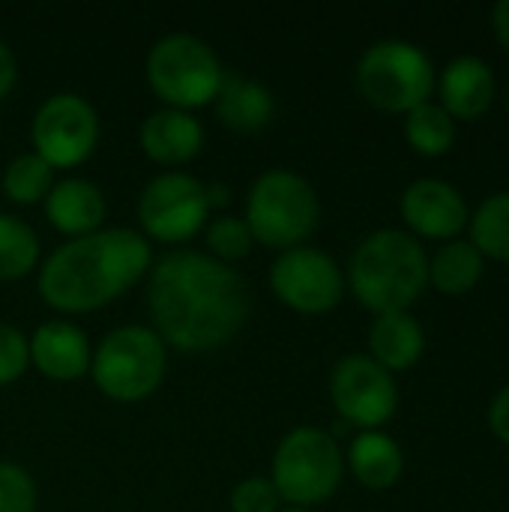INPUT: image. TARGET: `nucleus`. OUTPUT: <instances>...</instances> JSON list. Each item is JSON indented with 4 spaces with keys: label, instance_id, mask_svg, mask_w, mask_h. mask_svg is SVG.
<instances>
[{
    "label": "nucleus",
    "instance_id": "1",
    "mask_svg": "<svg viewBox=\"0 0 509 512\" xmlns=\"http://www.w3.org/2000/svg\"><path fill=\"white\" fill-rule=\"evenodd\" d=\"M147 306L156 336L186 354L228 345L252 312L249 282L198 249H174L150 267Z\"/></svg>",
    "mask_w": 509,
    "mask_h": 512
},
{
    "label": "nucleus",
    "instance_id": "2",
    "mask_svg": "<svg viewBox=\"0 0 509 512\" xmlns=\"http://www.w3.org/2000/svg\"><path fill=\"white\" fill-rule=\"evenodd\" d=\"M153 267L150 243L132 228H99L57 246L36 276L39 297L66 315L108 306Z\"/></svg>",
    "mask_w": 509,
    "mask_h": 512
},
{
    "label": "nucleus",
    "instance_id": "3",
    "mask_svg": "<svg viewBox=\"0 0 509 512\" xmlns=\"http://www.w3.org/2000/svg\"><path fill=\"white\" fill-rule=\"evenodd\" d=\"M354 297L378 312H405L429 282V258L423 243L405 231L381 228L369 234L351 258Z\"/></svg>",
    "mask_w": 509,
    "mask_h": 512
},
{
    "label": "nucleus",
    "instance_id": "4",
    "mask_svg": "<svg viewBox=\"0 0 509 512\" xmlns=\"http://www.w3.org/2000/svg\"><path fill=\"white\" fill-rule=\"evenodd\" d=\"M321 216L315 186L288 168H270L255 177L246 195V225L252 240L267 249H294L306 246L315 234Z\"/></svg>",
    "mask_w": 509,
    "mask_h": 512
},
{
    "label": "nucleus",
    "instance_id": "5",
    "mask_svg": "<svg viewBox=\"0 0 509 512\" xmlns=\"http://www.w3.org/2000/svg\"><path fill=\"white\" fill-rule=\"evenodd\" d=\"M168 372V345L153 327L123 324L93 348L90 375L99 393L114 402H141L159 390Z\"/></svg>",
    "mask_w": 509,
    "mask_h": 512
},
{
    "label": "nucleus",
    "instance_id": "6",
    "mask_svg": "<svg viewBox=\"0 0 509 512\" xmlns=\"http://www.w3.org/2000/svg\"><path fill=\"white\" fill-rule=\"evenodd\" d=\"M345 474V453L339 441L318 426L291 429L276 453L270 468V483L276 486L282 504L306 507L324 504L336 495Z\"/></svg>",
    "mask_w": 509,
    "mask_h": 512
},
{
    "label": "nucleus",
    "instance_id": "7",
    "mask_svg": "<svg viewBox=\"0 0 509 512\" xmlns=\"http://www.w3.org/2000/svg\"><path fill=\"white\" fill-rule=\"evenodd\" d=\"M225 69L216 51L192 33H168L147 51V84L165 108H204L213 105Z\"/></svg>",
    "mask_w": 509,
    "mask_h": 512
},
{
    "label": "nucleus",
    "instance_id": "8",
    "mask_svg": "<svg viewBox=\"0 0 509 512\" xmlns=\"http://www.w3.org/2000/svg\"><path fill=\"white\" fill-rule=\"evenodd\" d=\"M360 93L384 111H411L429 102L435 66L429 54L405 39H381L357 63Z\"/></svg>",
    "mask_w": 509,
    "mask_h": 512
},
{
    "label": "nucleus",
    "instance_id": "9",
    "mask_svg": "<svg viewBox=\"0 0 509 512\" xmlns=\"http://www.w3.org/2000/svg\"><path fill=\"white\" fill-rule=\"evenodd\" d=\"M207 183L186 171L156 174L138 195L141 234L159 243H186L210 222Z\"/></svg>",
    "mask_w": 509,
    "mask_h": 512
},
{
    "label": "nucleus",
    "instance_id": "10",
    "mask_svg": "<svg viewBox=\"0 0 509 512\" xmlns=\"http://www.w3.org/2000/svg\"><path fill=\"white\" fill-rule=\"evenodd\" d=\"M33 153H39L54 171L75 168L90 159L99 144V114L78 93L48 96L30 123Z\"/></svg>",
    "mask_w": 509,
    "mask_h": 512
},
{
    "label": "nucleus",
    "instance_id": "11",
    "mask_svg": "<svg viewBox=\"0 0 509 512\" xmlns=\"http://www.w3.org/2000/svg\"><path fill=\"white\" fill-rule=\"evenodd\" d=\"M270 288L300 315H327L345 294V276L327 252L315 246H294L279 252L273 261Z\"/></svg>",
    "mask_w": 509,
    "mask_h": 512
},
{
    "label": "nucleus",
    "instance_id": "12",
    "mask_svg": "<svg viewBox=\"0 0 509 512\" xmlns=\"http://www.w3.org/2000/svg\"><path fill=\"white\" fill-rule=\"evenodd\" d=\"M330 399L342 423L357 426L363 432H375L396 414L399 390L393 372L378 366L372 357L348 354L333 366Z\"/></svg>",
    "mask_w": 509,
    "mask_h": 512
},
{
    "label": "nucleus",
    "instance_id": "13",
    "mask_svg": "<svg viewBox=\"0 0 509 512\" xmlns=\"http://www.w3.org/2000/svg\"><path fill=\"white\" fill-rule=\"evenodd\" d=\"M30 363L51 381H78L90 372V360H93V348L87 333L66 318H51L42 321L30 339Z\"/></svg>",
    "mask_w": 509,
    "mask_h": 512
},
{
    "label": "nucleus",
    "instance_id": "14",
    "mask_svg": "<svg viewBox=\"0 0 509 512\" xmlns=\"http://www.w3.org/2000/svg\"><path fill=\"white\" fill-rule=\"evenodd\" d=\"M402 216L423 237H456L468 225V204L453 183L423 177L405 189Z\"/></svg>",
    "mask_w": 509,
    "mask_h": 512
},
{
    "label": "nucleus",
    "instance_id": "15",
    "mask_svg": "<svg viewBox=\"0 0 509 512\" xmlns=\"http://www.w3.org/2000/svg\"><path fill=\"white\" fill-rule=\"evenodd\" d=\"M141 150L159 165H186L204 147V126L192 111L159 108L144 117L138 129Z\"/></svg>",
    "mask_w": 509,
    "mask_h": 512
},
{
    "label": "nucleus",
    "instance_id": "16",
    "mask_svg": "<svg viewBox=\"0 0 509 512\" xmlns=\"http://www.w3.org/2000/svg\"><path fill=\"white\" fill-rule=\"evenodd\" d=\"M42 204H45L48 225L57 228L60 234H66L69 240L99 231L105 222V213H108L102 189L84 177L57 180Z\"/></svg>",
    "mask_w": 509,
    "mask_h": 512
},
{
    "label": "nucleus",
    "instance_id": "17",
    "mask_svg": "<svg viewBox=\"0 0 509 512\" xmlns=\"http://www.w3.org/2000/svg\"><path fill=\"white\" fill-rule=\"evenodd\" d=\"M441 99L444 111L450 117H465L474 120L489 111L495 99V72L486 60L474 54H462L447 63L441 72Z\"/></svg>",
    "mask_w": 509,
    "mask_h": 512
},
{
    "label": "nucleus",
    "instance_id": "18",
    "mask_svg": "<svg viewBox=\"0 0 509 512\" xmlns=\"http://www.w3.org/2000/svg\"><path fill=\"white\" fill-rule=\"evenodd\" d=\"M216 117L222 126L252 135L273 123L276 117V96L267 84L246 78V75H225L216 99H213Z\"/></svg>",
    "mask_w": 509,
    "mask_h": 512
},
{
    "label": "nucleus",
    "instance_id": "19",
    "mask_svg": "<svg viewBox=\"0 0 509 512\" xmlns=\"http://www.w3.org/2000/svg\"><path fill=\"white\" fill-rule=\"evenodd\" d=\"M426 348V333L420 321L408 312H387L372 321L369 330V357L387 372L411 369Z\"/></svg>",
    "mask_w": 509,
    "mask_h": 512
},
{
    "label": "nucleus",
    "instance_id": "20",
    "mask_svg": "<svg viewBox=\"0 0 509 512\" xmlns=\"http://www.w3.org/2000/svg\"><path fill=\"white\" fill-rule=\"evenodd\" d=\"M348 465L366 489L381 492L399 483L405 471V456H402V447L390 435L375 429V432H360L351 441Z\"/></svg>",
    "mask_w": 509,
    "mask_h": 512
},
{
    "label": "nucleus",
    "instance_id": "21",
    "mask_svg": "<svg viewBox=\"0 0 509 512\" xmlns=\"http://www.w3.org/2000/svg\"><path fill=\"white\" fill-rule=\"evenodd\" d=\"M483 276V255L468 240H453L429 261V279L444 294H465Z\"/></svg>",
    "mask_w": 509,
    "mask_h": 512
},
{
    "label": "nucleus",
    "instance_id": "22",
    "mask_svg": "<svg viewBox=\"0 0 509 512\" xmlns=\"http://www.w3.org/2000/svg\"><path fill=\"white\" fill-rule=\"evenodd\" d=\"M39 264V237L36 231L12 216L0 213V282L27 276Z\"/></svg>",
    "mask_w": 509,
    "mask_h": 512
},
{
    "label": "nucleus",
    "instance_id": "23",
    "mask_svg": "<svg viewBox=\"0 0 509 512\" xmlns=\"http://www.w3.org/2000/svg\"><path fill=\"white\" fill-rule=\"evenodd\" d=\"M405 135H408V144L417 153H423V156H441L456 141V123H453V117L441 105L423 102V105H417V108L408 111Z\"/></svg>",
    "mask_w": 509,
    "mask_h": 512
},
{
    "label": "nucleus",
    "instance_id": "24",
    "mask_svg": "<svg viewBox=\"0 0 509 512\" xmlns=\"http://www.w3.org/2000/svg\"><path fill=\"white\" fill-rule=\"evenodd\" d=\"M0 183H3V192L9 201L39 204V201H45V195L51 192V186L57 180H54V168L39 153H21L6 165Z\"/></svg>",
    "mask_w": 509,
    "mask_h": 512
},
{
    "label": "nucleus",
    "instance_id": "25",
    "mask_svg": "<svg viewBox=\"0 0 509 512\" xmlns=\"http://www.w3.org/2000/svg\"><path fill=\"white\" fill-rule=\"evenodd\" d=\"M471 243L480 255L509 261V192L486 198L471 219Z\"/></svg>",
    "mask_w": 509,
    "mask_h": 512
},
{
    "label": "nucleus",
    "instance_id": "26",
    "mask_svg": "<svg viewBox=\"0 0 509 512\" xmlns=\"http://www.w3.org/2000/svg\"><path fill=\"white\" fill-rule=\"evenodd\" d=\"M204 240H207V255L222 261V264H234V261H243L255 240H252V231L246 225L243 216H216L207 222L204 228Z\"/></svg>",
    "mask_w": 509,
    "mask_h": 512
},
{
    "label": "nucleus",
    "instance_id": "27",
    "mask_svg": "<svg viewBox=\"0 0 509 512\" xmlns=\"http://www.w3.org/2000/svg\"><path fill=\"white\" fill-rule=\"evenodd\" d=\"M36 501L33 477L15 462H0V512H36Z\"/></svg>",
    "mask_w": 509,
    "mask_h": 512
},
{
    "label": "nucleus",
    "instance_id": "28",
    "mask_svg": "<svg viewBox=\"0 0 509 512\" xmlns=\"http://www.w3.org/2000/svg\"><path fill=\"white\" fill-rule=\"evenodd\" d=\"M231 512H279L282 510V498L276 492V486L270 483V477H246L231 489Z\"/></svg>",
    "mask_w": 509,
    "mask_h": 512
},
{
    "label": "nucleus",
    "instance_id": "29",
    "mask_svg": "<svg viewBox=\"0 0 509 512\" xmlns=\"http://www.w3.org/2000/svg\"><path fill=\"white\" fill-rule=\"evenodd\" d=\"M30 366V345L27 336L12 327V324H0V387L15 384Z\"/></svg>",
    "mask_w": 509,
    "mask_h": 512
},
{
    "label": "nucleus",
    "instance_id": "30",
    "mask_svg": "<svg viewBox=\"0 0 509 512\" xmlns=\"http://www.w3.org/2000/svg\"><path fill=\"white\" fill-rule=\"evenodd\" d=\"M489 426H492V432L501 441L509 444V384L492 399V405H489Z\"/></svg>",
    "mask_w": 509,
    "mask_h": 512
},
{
    "label": "nucleus",
    "instance_id": "31",
    "mask_svg": "<svg viewBox=\"0 0 509 512\" xmlns=\"http://www.w3.org/2000/svg\"><path fill=\"white\" fill-rule=\"evenodd\" d=\"M15 78H18V63H15V54L12 48L0 39V102L12 93L15 87Z\"/></svg>",
    "mask_w": 509,
    "mask_h": 512
},
{
    "label": "nucleus",
    "instance_id": "32",
    "mask_svg": "<svg viewBox=\"0 0 509 512\" xmlns=\"http://www.w3.org/2000/svg\"><path fill=\"white\" fill-rule=\"evenodd\" d=\"M492 27L498 33V39L509 48V0H501L495 9H492Z\"/></svg>",
    "mask_w": 509,
    "mask_h": 512
},
{
    "label": "nucleus",
    "instance_id": "33",
    "mask_svg": "<svg viewBox=\"0 0 509 512\" xmlns=\"http://www.w3.org/2000/svg\"><path fill=\"white\" fill-rule=\"evenodd\" d=\"M279 512H315V510H306V507H285V510Z\"/></svg>",
    "mask_w": 509,
    "mask_h": 512
},
{
    "label": "nucleus",
    "instance_id": "34",
    "mask_svg": "<svg viewBox=\"0 0 509 512\" xmlns=\"http://www.w3.org/2000/svg\"><path fill=\"white\" fill-rule=\"evenodd\" d=\"M507 105H509V93H507Z\"/></svg>",
    "mask_w": 509,
    "mask_h": 512
}]
</instances>
